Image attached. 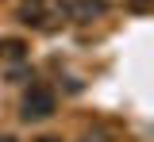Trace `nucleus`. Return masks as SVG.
<instances>
[{
  "label": "nucleus",
  "instance_id": "nucleus-1",
  "mask_svg": "<svg viewBox=\"0 0 154 142\" xmlns=\"http://www.w3.org/2000/svg\"><path fill=\"white\" fill-rule=\"evenodd\" d=\"M54 111H58V96L46 88V84H31V92L23 96V104H19L23 123H42V119H50Z\"/></svg>",
  "mask_w": 154,
  "mask_h": 142
},
{
  "label": "nucleus",
  "instance_id": "nucleus-3",
  "mask_svg": "<svg viewBox=\"0 0 154 142\" xmlns=\"http://www.w3.org/2000/svg\"><path fill=\"white\" fill-rule=\"evenodd\" d=\"M23 50H27V46L19 39H4L0 42V54H4V58H23Z\"/></svg>",
  "mask_w": 154,
  "mask_h": 142
},
{
  "label": "nucleus",
  "instance_id": "nucleus-6",
  "mask_svg": "<svg viewBox=\"0 0 154 142\" xmlns=\"http://www.w3.org/2000/svg\"><path fill=\"white\" fill-rule=\"evenodd\" d=\"M38 142H58V138H38Z\"/></svg>",
  "mask_w": 154,
  "mask_h": 142
},
{
  "label": "nucleus",
  "instance_id": "nucleus-4",
  "mask_svg": "<svg viewBox=\"0 0 154 142\" xmlns=\"http://www.w3.org/2000/svg\"><path fill=\"white\" fill-rule=\"evenodd\" d=\"M19 19L27 23V27H42V12H31V8H23V12H19Z\"/></svg>",
  "mask_w": 154,
  "mask_h": 142
},
{
  "label": "nucleus",
  "instance_id": "nucleus-5",
  "mask_svg": "<svg viewBox=\"0 0 154 142\" xmlns=\"http://www.w3.org/2000/svg\"><path fill=\"white\" fill-rule=\"evenodd\" d=\"M0 142H16V138H8V135H4V138H0Z\"/></svg>",
  "mask_w": 154,
  "mask_h": 142
},
{
  "label": "nucleus",
  "instance_id": "nucleus-2",
  "mask_svg": "<svg viewBox=\"0 0 154 142\" xmlns=\"http://www.w3.org/2000/svg\"><path fill=\"white\" fill-rule=\"evenodd\" d=\"M100 12H104V0H73V4H69V16H73V19H81V23L96 19Z\"/></svg>",
  "mask_w": 154,
  "mask_h": 142
},
{
  "label": "nucleus",
  "instance_id": "nucleus-7",
  "mask_svg": "<svg viewBox=\"0 0 154 142\" xmlns=\"http://www.w3.org/2000/svg\"><path fill=\"white\" fill-rule=\"evenodd\" d=\"M35 4H38V0H35Z\"/></svg>",
  "mask_w": 154,
  "mask_h": 142
}]
</instances>
